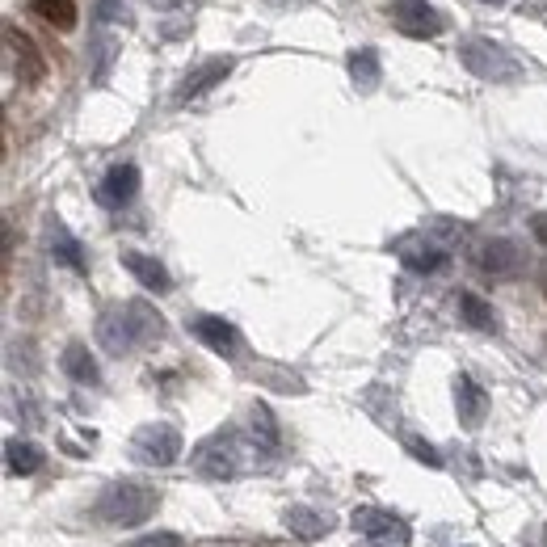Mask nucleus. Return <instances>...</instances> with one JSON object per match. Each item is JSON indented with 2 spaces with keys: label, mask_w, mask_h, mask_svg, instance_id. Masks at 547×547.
Segmentation results:
<instances>
[{
  "label": "nucleus",
  "mask_w": 547,
  "mask_h": 547,
  "mask_svg": "<svg viewBox=\"0 0 547 547\" xmlns=\"http://www.w3.org/2000/svg\"><path fill=\"white\" fill-rule=\"evenodd\" d=\"M131 455L148 468H173L181 459V434L169 421H148L131 434Z\"/></svg>",
  "instance_id": "5"
},
{
  "label": "nucleus",
  "mask_w": 547,
  "mask_h": 547,
  "mask_svg": "<svg viewBox=\"0 0 547 547\" xmlns=\"http://www.w3.org/2000/svg\"><path fill=\"white\" fill-rule=\"evenodd\" d=\"M114 55H118L114 38L97 34V38H93V47H89V59H93V80H106V76H110V64H114Z\"/></svg>",
  "instance_id": "24"
},
{
  "label": "nucleus",
  "mask_w": 547,
  "mask_h": 547,
  "mask_svg": "<svg viewBox=\"0 0 547 547\" xmlns=\"http://www.w3.org/2000/svg\"><path fill=\"white\" fill-rule=\"evenodd\" d=\"M409 451H413V459H421L425 468H442V455L430 447V442H417V438H409Z\"/></svg>",
  "instance_id": "26"
},
{
  "label": "nucleus",
  "mask_w": 547,
  "mask_h": 547,
  "mask_svg": "<svg viewBox=\"0 0 547 547\" xmlns=\"http://www.w3.org/2000/svg\"><path fill=\"white\" fill-rule=\"evenodd\" d=\"M346 68H350V80L362 89V93H371L375 85H379V51L375 47H358V51H350V59H346Z\"/></svg>",
  "instance_id": "19"
},
{
  "label": "nucleus",
  "mask_w": 547,
  "mask_h": 547,
  "mask_svg": "<svg viewBox=\"0 0 547 547\" xmlns=\"http://www.w3.org/2000/svg\"><path fill=\"white\" fill-rule=\"evenodd\" d=\"M240 468H245V459H240V438L236 430H219L211 434L207 442H198L194 451V472L207 476V480H232Z\"/></svg>",
  "instance_id": "4"
},
{
  "label": "nucleus",
  "mask_w": 547,
  "mask_h": 547,
  "mask_svg": "<svg viewBox=\"0 0 547 547\" xmlns=\"http://www.w3.org/2000/svg\"><path fill=\"white\" fill-rule=\"evenodd\" d=\"M34 17H43L51 30H72L76 26V5L72 0H30Z\"/></svg>",
  "instance_id": "22"
},
{
  "label": "nucleus",
  "mask_w": 547,
  "mask_h": 547,
  "mask_svg": "<svg viewBox=\"0 0 547 547\" xmlns=\"http://www.w3.org/2000/svg\"><path fill=\"white\" fill-rule=\"evenodd\" d=\"M59 367H64V375L68 379H76V383H93L101 379V371H97V358L89 354V346H80V341H72V346L59 354Z\"/></svg>",
  "instance_id": "17"
},
{
  "label": "nucleus",
  "mask_w": 547,
  "mask_h": 547,
  "mask_svg": "<svg viewBox=\"0 0 547 547\" xmlns=\"http://www.w3.org/2000/svg\"><path fill=\"white\" fill-rule=\"evenodd\" d=\"M480 5H505V0H480Z\"/></svg>",
  "instance_id": "29"
},
{
  "label": "nucleus",
  "mask_w": 547,
  "mask_h": 547,
  "mask_svg": "<svg viewBox=\"0 0 547 547\" xmlns=\"http://www.w3.org/2000/svg\"><path fill=\"white\" fill-rule=\"evenodd\" d=\"M249 421H253V442H257V447H261V451H278V425H274V417H270L266 404H253Z\"/></svg>",
  "instance_id": "23"
},
{
  "label": "nucleus",
  "mask_w": 547,
  "mask_h": 547,
  "mask_svg": "<svg viewBox=\"0 0 547 547\" xmlns=\"http://www.w3.org/2000/svg\"><path fill=\"white\" fill-rule=\"evenodd\" d=\"M139 194V169L135 165H114L97 186V202L101 207H127Z\"/></svg>",
  "instance_id": "12"
},
{
  "label": "nucleus",
  "mask_w": 547,
  "mask_h": 547,
  "mask_svg": "<svg viewBox=\"0 0 547 547\" xmlns=\"http://www.w3.org/2000/svg\"><path fill=\"white\" fill-rule=\"evenodd\" d=\"M476 266H480L484 274H493V278H514V274L526 266V253H522L518 240L493 236V240H484V245H480Z\"/></svg>",
  "instance_id": "8"
},
{
  "label": "nucleus",
  "mask_w": 547,
  "mask_h": 547,
  "mask_svg": "<svg viewBox=\"0 0 547 547\" xmlns=\"http://www.w3.org/2000/svg\"><path fill=\"white\" fill-rule=\"evenodd\" d=\"M543 295H547V270H543Z\"/></svg>",
  "instance_id": "30"
},
{
  "label": "nucleus",
  "mask_w": 547,
  "mask_h": 547,
  "mask_svg": "<svg viewBox=\"0 0 547 547\" xmlns=\"http://www.w3.org/2000/svg\"><path fill=\"white\" fill-rule=\"evenodd\" d=\"M97 17H101V22H127L123 0H97Z\"/></svg>",
  "instance_id": "27"
},
{
  "label": "nucleus",
  "mask_w": 547,
  "mask_h": 547,
  "mask_svg": "<svg viewBox=\"0 0 547 547\" xmlns=\"http://www.w3.org/2000/svg\"><path fill=\"white\" fill-rule=\"evenodd\" d=\"M165 333V316H160L148 299H127V303H114V308L101 312L97 320V341L101 350L123 358L139 346H152Z\"/></svg>",
  "instance_id": "1"
},
{
  "label": "nucleus",
  "mask_w": 547,
  "mask_h": 547,
  "mask_svg": "<svg viewBox=\"0 0 547 547\" xmlns=\"http://www.w3.org/2000/svg\"><path fill=\"white\" fill-rule=\"evenodd\" d=\"M459 316L468 320L476 333H497V312H493L480 295H472V291H463V295H459Z\"/></svg>",
  "instance_id": "21"
},
{
  "label": "nucleus",
  "mask_w": 547,
  "mask_h": 547,
  "mask_svg": "<svg viewBox=\"0 0 547 547\" xmlns=\"http://www.w3.org/2000/svg\"><path fill=\"white\" fill-rule=\"evenodd\" d=\"M459 64L476 80H489V85H514V80H522V64L501 43H493V38H468V43H459Z\"/></svg>",
  "instance_id": "3"
},
{
  "label": "nucleus",
  "mask_w": 547,
  "mask_h": 547,
  "mask_svg": "<svg viewBox=\"0 0 547 547\" xmlns=\"http://www.w3.org/2000/svg\"><path fill=\"white\" fill-rule=\"evenodd\" d=\"M123 266H127V274L139 282V287H148V291H156V295L173 291V278H169V270L160 266L156 257L139 253V249H123Z\"/></svg>",
  "instance_id": "13"
},
{
  "label": "nucleus",
  "mask_w": 547,
  "mask_h": 547,
  "mask_svg": "<svg viewBox=\"0 0 547 547\" xmlns=\"http://www.w3.org/2000/svg\"><path fill=\"white\" fill-rule=\"evenodd\" d=\"M400 261L413 274H438L442 266H447V249L430 245V240H409V245H400Z\"/></svg>",
  "instance_id": "15"
},
{
  "label": "nucleus",
  "mask_w": 547,
  "mask_h": 547,
  "mask_svg": "<svg viewBox=\"0 0 547 547\" xmlns=\"http://www.w3.org/2000/svg\"><path fill=\"white\" fill-rule=\"evenodd\" d=\"M455 409H459V421L468 425V430H476V425L484 421V413H489V396H484V388L476 379H468V375L455 379Z\"/></svg>",
  "instance_id": "14"
},
{
  "label": "nucleus",
  "mask_w": 547,
  "mask_h": 547,
  "mask_svg": "<svg viewBox=\"0 0 547 547\" xmlns=\"http://www.w3.org/2000/svg\"><path fill=\"white\" fill-rule=\"evenodd\" d=\"M392 22H396L400 34H409V38H438L442 30H447V17H442L434 5H425V0H396Z\"/></svg>",
  "instance_id": "7"
},
{
  "label": "nucleus",
  "mask_w": 547,
  "mask_h": 547,
  "mask_svg": "<svg viewBox=\"0 0 547 547\" xmlns=\"http://www.w3.org/2000/svg\"><path fill=\"white\" fill-rule=\"evenodd\" d=\"M354 531L367 539L371 547H409V539H413V531H409V522L404 518H396V514H388V510H354Z\"/></svg>",
  "instance_id": "6"
},
{
  "label": "nucleus",
  "mask_w": 547,
  "mask_h": 547,
  "mask_svg": "<svg viewBox=\"0 0 547 547\" xmlns=\"http://www.w3.org/2000/svg\"><path fill=\"white\" fill-rule=\"evenodd\" d=\"M47 240H51V257L59 261V266H68V270H76V274H85V249H80V240H76L64 224H59V219L47 228Z\"/></svg>",
  "instance_id": "16"
},
{
  "label": "nucleus",
  "mask_w": 547,
  "mask_h": 547,
  "mask_svg": "<svg viewBox=\"0 0 547 547\" xmlns=\"http://www.w3.org/2000/svg\"><path fill=\"white\" fill-rule=\"evenodd\" d=\"M190 333H194V337H198L207 350L224 354V358H232V354H236V346H240L236 324H232V320H224V316H198V320L190 324Z\"/></svg>",
  "instance_id": "11"
},
{
  "label": "nucleus",
  "mask_w": 547,
  "mask_h": 547,
  "mask_svg": "<svg viewBox=\"0 0 547 547\" xmlns=\"http://www.w3.org/2000/svg\"><path fill=\"white\" fill-rule=\"evenodd\" d=\"M287 526H291V535L308 539V543H316V539H324V535L333 531V522L324 518V514H316L312 505H291V510H287Z\"/></svg>",
  "instance_id": "18"
},
{
  "label": "nucleus",
  "mask_w": 547,
  "mask_h": 547,
  "mask_svg": "<svg viewBox=\"0 0 547 547\" xmlns=\"http://www.w3.org/2000/svg\"><path fill=\"white\" fill-rule=\"evenodd\" d=\"M127 547H181V535H177V531H156V535H139V539H131Z\"/></svg>",
  "instance_id": "25"
},
{
  "label": "nucleus",
  "mask_w": 547,
  "mask_h": 547,
  "mask_svg": "<svg viewBox=\"0 0 547 547\" xmlns=\"http://www.w3.org/2000/svg\"><path fill=\"white\" fill-rule=\"evenodd\" d=\"M156 505H160L156 489H148V484H139V480H118V484H110V489L97 497L93 514L106 526L131 531V526H144L156 514Z\"/></svg>",
  "instance_id": "2"
},
{
  "label": "nucleus",
  "mask_w": 547,
  "mask_h": 547,
  "mask_svg": "<svg viewBox=\"0 0 547 547\" xmlns=\"http://www.w3.org/2000/svg\"><path fill=\"white\" fill-rule=\"evenodd\" d=\"M148 5H152V9H177L181 0H148Z\"/></svg>",
  "instance_id": "28"
},
{
  "label": "nucleus",
  "mask_w": 547,
  "mask_h": 547,
  "mask_svg": "<svg viewBox=\"0 0 547 547\" xmlns=\"http://www.w3.org/2000/svg\"><path fill=\"white\" fill-rule=\"evenodd\" d=\"M5 43H9V55H13V72L22 85H38V80L47 76V59L38 51L26 34H17L13 26H5Z\"/></svg>",
  "instance_id": "10"
},
{
  "label": "nucleus",
  "mask_w": 547,
  "mask_h": 547,
  "mask_svg": "<svg viewBox=\"0 0 547 547\" xmlns=\"http://www.w3.org/2000/svg\"><path fill=\"white\" fill-rule=\"evenodd\" d=\"M232 68H236L232 55H219V59H207V64H198V68L177 85V106H186V101H194V97H202V93H211L215 85H224V80L232 76Z\"/></svg>",
  "instance_id": "9"
},
{
  "label": "nucleus",
  "mask_w": 547,
  "mask_h": 547,
  "mask_svg": "<svg viewBox=\"0 0 547 547\" xmlns=\"http://www.w3.org/2000/svg\"><path fill=\"white\" fill-rule=\"evenodd\" d=\"M5 468L13 476H34L38 468H43V451H38L34 442L13 438V442H5Z\"/></svg>",
  "instance_id": "20"
}]
</instances>
